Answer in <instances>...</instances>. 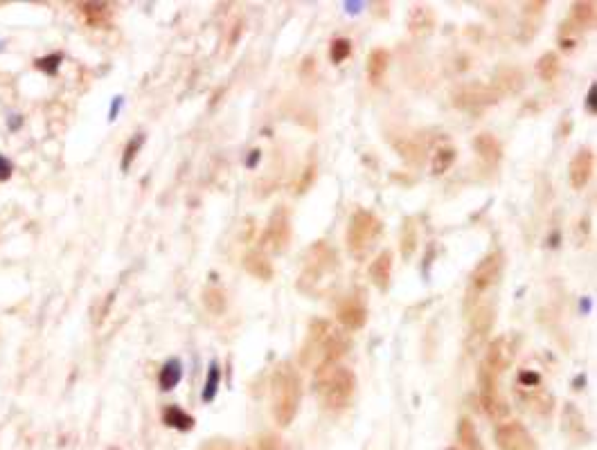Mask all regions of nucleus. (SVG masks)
I'll return each instance as SVG.
<instances>
[{"label":"nucleus","mask_w":597,"mask_h":450,"mask_svg":"<svg viewBox=\"0 0 597 450\" xmlns=\"http://www.w3.org/2000/svg\"><path fill=\"white\" fill-rule=\"evenodd\" d=\"M61 61H63V54H61V52H52V54H45V56H41V59H36V61H34V68L41 70V72H43V75H47V77H54L56 72H59Z\"/></svg>","instance_id":"30"},{"label":"nucleus","mask_w":597,"mask_h":450,"mask_svg":"<svg viewBox=\"0 0 597 450\" xmlns=\"http://www.w3.org/2000/svg\"><path fill=\"white\" fill-rule=\"evenodd\" d=\"M162 421H165V425H169V428H176V430H183V432L194 428V419L185 410H181L178 405L165 407V412H162Z\"/></svg>","instance_id":"24"},{"label":"nucleus","mask_w":597,"mask_h":450,"mask_svg":"<svg viewBox=\"0 0 597 450\" xmlns=\"http://www.w3.org/2000/svg\"><path fill=\"white\" fill-rule=\"evenodd\" d=\"M593 167H595V155L591 149H579L570 160V185L572 190H584L588 185V180L593 176Z\"/></svg>","instance_id":"12"},{"label":"nucleus","mask_w":597,"mask_h":450,"mask_svg":"<svg viewBox=\"0 0 597 450\" xmlns=\"http://www.w3.org/2000/svg\"><path fill=\"white\" fill-rule=\"evenodd\" d=\"M302 401V381L291 363H280L271 379V405L275 421L286 428L296 419Z\"/></svg>","instance_id":"2"},{"label":"nucleus","mask_w":597,"mask_h":450,"mask_svg":"<svg viewBox=\"0 0 597 450\" xmlns=\"http://www.w3.org/2000/svg\"><path fill=\"white\" fill-rule=\"evenodd\" d=\"M433 23H435V16H433V12L428 10V7H413L411 12V30L415 32V34H420V32H428L433 27Z\"/></svg>","instance_id":"28"},{"label":"nucleus","mask_w":597,"mask_h":450,"mask_svg":"<svg viewBox=\"0 0 597 450\" xmlns=\"http://www.w3.org/2000/svg\"><path fill=\"white\" fill-rule=\"evenodd\" d=\"M351 54V41L349 38H336L332 41V47H329V59L334 63H343Z\"/></svg>","instance_id":"33"},{"label":"nucleus","mask_w":597,"mask_h":450,"mask_svg":"<svg viewBox=\"0 0 597 450\" xmlns=\"http://www.w3.org/2000/svg\"><path fill=\"white\" fill-rule=\"evenodd\" d=\"M381 221L370 210H356L349 218L347 227V248L354 257L361 259L367 250L377 243L381 234Z\"/></svg>","instance_id":"4"},{"label":"nucleus","mask_w":597,"mask_h":450,"mask_svg":"<svg viewBox=\"0 0 597 450\" xmlns=\"http://www.w3.org/2000/svg\"><path fill=\"white\" fill-rule=\"evenodd\" d=\"M219 383H221V370H219L217 363H212V365H210V372H208L206 387H203V401H212V398L217 396Z\"/></svg>","instance_id":"32"},{"label":"nucleus","mask_w":597,"mask_h":450,"mask_svg":"<svg viewBox=\"0 0 597 450\" xmlns=\"http://www.w3.org/2000/svg\"><path fill=\"white\" fill-rule=\"evenodd\" d=\"M498 95L492 86H485V84H467V86H460L453 93V104L457 109L462 111H469V113H478L487 106H492L498 102Z\"/></svg>","instance_id":"8"},{"label":"nucleus","mask_w":597,"mask_h":450,"mask_svg":"<svg viewBox=\"0 0 597 450\" xmlns=\"http://www.w3.org/2000/svg\"><path fill=\"white\" fill-rule=\"evenodd\" d=\"M142 144H144V133H138L133 140H129V144L124 146V155H122V171H127L131 167V162L135 160V155L140 151Z\"/></svg>","instance_id":"34"},{"label":"nucleus","mask_w":597,"mask_h":450,"mask_svg":"<svg viewBox=\"0 0 597 450\" xmlns=\"http://www.w3.org/2000/svg\"><path fill=\"white\" fill-rule=\"evenodd\" d=\"M541 383V376L534 374V372H521L519 374V387H536Z\"/></svg>","instance_id":"38"},{"label":"nucleus","mask_w":597,"mask_h":450,"mask_svg":"<svg viewBox=\"0 0 597 450\" xmlns=\"http://www.w3.org/2000/svg\"><path fill=\"white\" fill-rule=\"evenodd\" d=\"M453 162H455V149L444 146V149H439L435 153V158H433V174H444Z\"/></svg>","instance_id":"31"},{"label":"nucleus","mask_w":597,"mask_h":450,"mask_svg":"<svg viewBox=\"0 0 597 450\" xmlns=\"http://www.w3.org/2000/svg\"><path fill=\"white\" fill-rule=\"evenodd\" d=\"M496 444L501 450H539L534 437L521 421H507L498 425Z\"/></svg>","instance_id":"9"},{"label":"nucleus","mask_w":597,"mask_h":450,"mask_svg":"<svg viewBox=\"0 0 597 450\" xmlns=\"http://www.w3.org/2000/svg\"><path fill=\"white\" fill-rule=\"evenodd\" d=\"M417 225L413 218H406L402 225V255L408 259L413 257V252L417 250Z\"/></svg>","instance_id":"29"},{"label":"nucleus","mask_w":597,"mask_h":450,"mask_svg":"<svg viewBox=\"0 0 597 450\" xmlns=\"http://www.w3.org/2000/svg\"><path fill=\"white\" fill-rule=\"evenodd\" d=\"M388 61H390V56L383 47H374L370 56H367V79H370L372 86H379L383 77H386Z\"/></svg>","instance_id":"20"},{"label":"nucleus","mask_w":597,"mask_h":450,"mask_svg":"<svg viewBox=\"0 0 597 450\" xmlns=\"http://www.w3.org/2000/svg\"><path fill=\"white\" fill-rule=\"evenodd\" d=\"M14 174V162L7 155L0 153V183H7Z\"/></svg>","instance_id":"37"},{"label":"nucleus","mask_w":597,"mask_h":450,"mask_svg":"<svg viewBox=\"0 0 597 450\" xmlns=\"http://www.w3.org/2000/svg\"><path fill=\"white\" fill-rule=\"evenodd\" d=\"M473 149L478 151V155L487 162V165H496V162L501 160V155H503V146L492 133L476 135V140H473Z\"/></svg>","instance_id":"19"},{"label":"nucleus","mask_w":597,"mask_h":450,"mask_svg":"<svg viewBox=\"0 0 597 450\" xmlns=\"http://www.w3.org/2000/svg\"><path fill=\"white\" fill-rule=\"evenodd\" d=\"M586 104H588V111L595 113V86H591V90H588V100H586Z\"/></svg>","instance_id":"42"},{"label":"nucleus","mask_w":597,"mask_h":450,"mask_svg":"<svg viewBox=\"0 0 597 450\" xmlns=\"http://www.w3.org/2000/svg\"><path fill=\"white\" fill-rule=\"evenodd\" d=\"M561 428L563 432L577 444H586L591 435H588V425L584 414L579 412V407L575 403H566L563 405V412H561Z\"/></svg>","instance_id":"13"},{"label":"nucleus","mask_w":597,"mask_h":450,"mask_svg":"<svg viewBox=\"0 0 597 450\" xmlns=\"http://www.w3.org/2000/svg\"><path fill=\"white\" fill-rule=\"evenodd\" d=\"M349 338L345 333L332 329L325 320H316L309 326L307 342L302 347L300 360L305 367H316V374L336 365L349 349Z\"/></svg>","instance_id":"1"},{"label":"nucleus","mask_w":597,"mask_h":450,"mask_svg":"<svg viewBox=\"0 0 597 450\" xmlns=\"http://www.w3.org/2000/svg\"><path fill=\"white\" fill-rule=\"evenodd\" d=\"M512 360H514V351L510 347V342H507V338H496L487 349V356H485L482 367H487L489 372L501 376L507 367L512 365Z\"/></svg>","instance_id":"14"},{"label":"nucleus","mask_w":597,"mask_h":450,"mask_svg":"<svg viewBox=\"0 0 597 450\" xmlns=\"http://www.w3.org/2000/svg\"><path fill=\"white\" fill-rule=\"evenodd\" d=\"M201 450H237L228 439H210Z\"/></svg>","instance_id":"39"},{"label":"nucleus","mask_w":597,"mask_h":450,"mask_svg":"<svg viewBox=\"0 0 597 450\" xmlns=\"http://www.w3.org/2000/svg\"><path fill=\"white\" fill-rule=\"evenodd\" d=\"M314 180H316V162H309L305 169V176H302V180L298 183V194H305L309 187L314 185Z\"/></svg>","instance_id":"35"},{"label":"nucleus","mask_w":597,"mask_h":450,"mask_svg":"<svg viewBox=\"0 0 597 450\" xmlns=\"http://www.w3.org/2000/svg\"><path fill=\"white\" fill-rule=\"evenodd\" d=\"M501 273H503V255L501 252H489V255L482 257L478 261V266L473 268L471 289L476 293L492 289V286L501 280Z\"/></svg>","instance_id":"10"},{"label":"nucleus","mask_w":597,"mask_h":450,"mask_svg":"<svg viewBox=\"0 0 597 450\" xmlns=\"http://www.w3.org/2000/svg\"><path fill=\"white\" fill-rule=\"evenodd\" d=\"M478 385H480V405L489 419L501 421L507 416V403L501 394V387H498V374L489 372L487 367H480L478 374Z\"/></svg>","instance_id":"6"},{"label":"nucleus","mask_w":597,"mask_h":450,"mask_svg":"<svg viewBox=\"0 0 597 450\" xmlns=\"http://www.w3.org/2000/svg\"><path fill=\"white\" fill-rule=\"evenodd\" d=\"M469 320H471V333L478 335V338H485V335L492 331V326H494L496 311H494L492 304H489V302H482V304H478L476 308L471 311Z\"/></svg>","instance_id":"16"},{"label":"nucleus","mask_w":597,"mask_h":450,"mask_svg":"<svg viewBox=\"0 0 597 450\" xmlns=\"http://www.w3.org/2000/svg\"><path fill=\"white\" fill-rule=\"evenodd\" d=\"M523 84H525V77H523V72L519 68H514V65H503V68L496 72V86H498L496 93L498 95L501 93H519Z\"/></svg>","instance_id":"18"},{"label":"nucleus","mask_w":597,"mask_h":450,"mask_svg":"<svg viewBox=\"0 0 597 450\" xmlns=\"http://www.w3.org/2000/svg\"><path fill=\"white\" fill-rule=\"evenodd\" d=\"M291 243V216L286 207H277L271 218H268V225L264 234H261V248L271 250V252H284Z\"/></svg>","instance_id":"7"},{"label":"nucleus","mask_w":597,"mask_h":450,"mask_svg":"<svg viewBox=\"0 0 597 450\" xmlns=\"http://www.w3.org/2000/svg\"><path fill=\"white\" fill-rule=\"evenodd\" d=\"M257 450H280V437L273 432H266L257 439Z\"/></svg>","instance_id":"36"},{"label":"nucleus","mask_w":597,"mask_h":450,"mask_svg":"<svg viewBox=\"0 0 597 450\" xmlns=\"http://www.w3.org/2000/svg\"><path fill=\"white\" fill-rule=\"evenodd\" d=\"M559 72H561L559 54L545 52L541 59H539V63H536V75H539V79H541V81H545V84H550V81L557 79Z\"/></svg>","instance_id":"23"},{"label":"nucleus","mask_w":597,"mask_h":450,"mask_svg":"<svg viewBox=\"0 0 597 450\" xmlns=\"http://www.w3.org/2000/svg\"><path fill=\"white\" fill-rule=\"evenodd\" d=\"M334 270H336V255H334V250L325 241L314 243L305 259V273L300 277V289L309 282L314 286L312 293H318V284L325 282Z\"/></svg>","instance_id":"5"},{"label":"nucleus","mask_w":597,"mask_h":450,"mask_svg":"<svg viewBox=\"0 0 597 450\" xmlns=\"http://www.w3.org/2000/svg\"><path fill=\"white\" fill-rule=\"evenodd\" d=\"M181 379H183V365H181V360L171 358V360H167L165 365H162L160 376H158V385H160V390L169 392V390H174L178 383H181Z\"/></svg>","instance_id":"21"},{"label":"nucleus","mask_w":597,"mask_h":450,"mask_svg":"<svg viewBox=\"0 0 597 450\" xmlns=\"http://www.w3.org/2000/svg\"><path fill=\"white\" fill-rule=\"evenodd\" d=\"M318 396L327 410H345L356 392V376L347 367L332 365L318 372Z\"/></svg>","instance_id":"3"},{"label":"nucleus","mask_w":597,"mask_h":450,"mask_svg":"<svg viewBox=\"0 0 597 450\" xmlns=\"http://www.w3.org/2000/svg\"><path fill=\"white\" fill-rule=\"evenodd\" d=\"M338 322L345 326L347 331H358L363 329L367 322V308L361 297H345L338 304Z\"/></svg>","instance_id":"11"},{"label":"nucleus","mask_w":597,"mask_h":450,"mask_svg":"<svg viewBox=\"0 0 597 450\" xmlns=\"http://www.w3.org/2000/svg\"><path fill=\"white\" fill-rule=\"evenodd\" d=\"M457 439H460L462 450H485V446H482V441L478 437L476 425H473L467 416H462L460 423H457Z\"/></svg>","instance_id":"22"},{"label":"nucleus","mask_w":597,"mask_h":450,"mask_svg":"<svg viewBox=\"0 0 597 450\" xmlns=\"http://www.w3.org/2000/svg\"><path fill=\"white\" fill-rule=\"evenodd\" d=\"M21 126H23V115H19V113H12V115L7 117V128L19 131Z\"/></svg>","instance_id":"40"},{"label":"nucleus","mask_w":597,"mask_h":450,"mask_svg":"<svg viewBox=\"0 0 597 450\" xmlns=\"http://www.w3.org/2000/svg\"><path fill=\"white\" fill-rule=\"evenodd\" d=\"M120 106H122V97H116V102L111 106V113H109V120H116L118 113H120Z\"/></svg>","instance_id":"41"},{"label":"nucleus","mask_w":597,"mask_h":450,"mask_svg":"<svg viewBox=\"0 0 597 450\" xmlns=\"http://www.w3.org/2000/svg\"><path fill=\"white\" fill-rule=\"evenodd\" d=\"M81 7H84V14H86L88 25H93V27L109 25V21H111L109 5H104V3H88V5H81Z\"/></svg>","instance_id":"26"},{"label":"nucleus","mask_w":597,"mask_h":450,"mask_svg":"<svg viewBox=\"0 0 597 450\" xmlns=\"http://www.w3.org/2000/svg\"><path fill=\"white\" fill-rule=\"evenodd\" d=\"M370 277H372V284L377 286L379 291H388L390 277H392V252L390 250L379 252V257L370 264Z\"/></svg>","instance_id":"17"},{"label":"nucleus","mask_w":597,"mask_h":450,"mask_svg":"<svg viewBox=\"0 0 597 450\" xmlns=\"http://www.w3.org/2000/svg\"><path fill=\"white\" fill-rule=\"evenodd\" d=\"M111 450H118V448H111Z\"/></svg>","instance_id":"44"},{"label":"nucleus","mask_w":597,"mask_h":450,"mask_svg":"<svg viewBox=\"0 0 597 450\" xmlns=\"http://www.w3.org/2000/svg\"><path fill=\"white\" fill-rule=\"evenodd\" d=\"M243 268H246V273L255 277V280H261V282L273 280V264L268 261V257L261 250L246 252V257H243Z\"/></svg>","instance_id":"15"},{"label":"nucleus","mask_w":597,"mask_h":450,"mask_svg":"<svg viewBox=\"0 0 597 450\" xmlns=\"http://www.w3.org/2000/svg\"><path fill=\"white\" fill-rule=\"evenodd\" d=\"M203 306H206L212 315H221L228 306L226 293L217 289V286H210V289L203 291Z\"/></svg>","instance_id":"27"},{"label":"nucleus","mask_w":597,"mask_h":450,"mask_svg":"<svg viewBox=\"0 0 597 450\" xmlns=\"http://www.w3.org/2000/svg\"><path fill=\"white\" fill-rule=\"evenodd\" d=\"M595 3L586 0V3H575L572 5V23L579 30H591L595 25Z\"/></svg>","instance_id":"25"},{"label":"nucleus","mask_w":597,"mask_h":450,"mask_svg":"<svg viewBox=\"0 0 597 450\" xmlns=\"http://www.w3.org/2000/svg\"><path fill=\"white\" fill-rule=\"evenodd\" d=\"M257 158H259V151L255 149V151H250V158H248V167H255V162H257Z\"/></svg>","instance_id":"43"}]
</instances>
